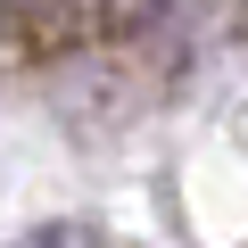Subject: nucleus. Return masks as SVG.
Returning <instances> with one entry per match:
<instances>
[{"label":"nucleus","mask_w":248,"mask_h":248,"mask_svg":"<svg viewBox=\"0 0 248 248\" xmlns=\"http://www.w3.org/2000/svg\"><path fill=\"white\" fill-rule=\"evenodd\" d=\"M25 248H83V240H66V232H42V240H25Z\"/></svg>","instance_id":"1"}]
</instances>
